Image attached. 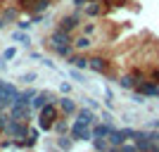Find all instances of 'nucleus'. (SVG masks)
I'll use <instances>...</instances> for the list:
<instances>
[{"label": "nucleus", "mask_w": 159, "mask_h": 152, "mask_svg": "<svg viewBox=\"0 0 159 152\" xmlns=\"http://www.w3.org/2000/svg\"><path fill=\"white\" fill-rule=\"evenodd\" d=\"M48 45L52 48L57 55H62V57H69V55L74 53L71 33H69V31H62V29H57V31L50 33V38H48Z\"/></svg>", "instance_id": "f257e3e1"}, {"label": "nucleus", "mask_w": 159, "mask_h": 152, "mask_svg": "<svg viewBox=\"0 0 159 152\" xmlns=\"http://www.w3.org/2000/svg\"><path fill=\"white\" fill-rule=\"evenodd\" d=\"M38 112H40V128H43V131H50V128L55 126V119H57V109H55V105H52V102H48L45 107H40Z\"/></svg>", "instance_id": "f03ea898"}, {"label": "nucleus", "mask_w": 159, "mask_h": 152, "mask_svg": "<svg viewBox=\"0 0 159 152\" xmlns=\"http://www.w3.org/2000/svg\"><path fill=\"white\" fill-rule=\"evenodd\" d=\"M12 138H17V140H24L29 136V126L24 124V121H19V119H12L10 117V121H7V128H5Z\"/></svg>", "instance_id": "7ed1b4c3"}, {"label": "nucleus", "mask_w": 159, "mask_h": 152, "mask_svg": "<svg viewBox=\"0 0 159 152\" xmlns=\"http://www.w3.org/2000/svg\"><path fill=\"white\" fill-rule=\"evenodd\" d=\"M14 98H17V88H14L12 83H5V81H0V105H2V107L12 105Z\"/></svg>", "instance_id": "20e7f679"}, {"label": "nucleus", "mask_w": 159, "mask_h": 152, "mask_svg": "<svg viewBox=\"0 0 159 152\" xmlns=\"http://www.w3.org/2000/svg\"><path fill=\"white\" fill-rule=\"evenodd\" d=\"M71 138H76V140H93V131H90V126H83V124H79V121H74L71 124Z\"/></svg>", "instance_id": "39448f33"}, {"label": "nucleus", "mask_w": 159, "mask_h": 152, "mask_svg": "<svg viewBox=\"0 0 159 152\" xmlns=\"http://www.w3.org/2000/svg\"><path fill=\"white\" fill-rule=\"evenodd\" d=\"M88 69H93V71H98V74H107L109 71V62H107L105 57L95 55V57H88Z\"/></svg>", "instance_id": "423d86ee"}, {"label": "nucleus", "mask_w": 159, "mask_h": 152, "mask_svg": "<svg viewBox=\"0 0 159 152\" xmlns=\"http://www.w3.org/2000/svg\"><path fill=\"white\" fill-rule=\"evenodd\" d=\"M12 119L29 121L31 119V105H12Z\"/></svg>", "instance_id": "0eeeda50"}, {"label": "nucleus", "mask_w": 159, "mask_h": 152, "mask_svg": "<svg viewBox=\"0 0 159 152\" xmlns=\"http://www.w3.org/2000/svg\"><path fill=\"white\" fill-rule=\"evenodd\" d=\"M60 29H62V31H69V33H74L76 29H79V14H66V17H62V21H60Z\"/></svg>", "instance_id": "6e6552de"}, {"label": "nucleus", "mask_w": 159, "mask_h": 152, "mask_svg": "<svg viewBox=\"0 0 159 152\" xmlns=\"http://www.w3.org/2000/svg\"><path fill=\"white\" fill-rule=\"evenodd\" d=\"M52 95L50 93H36L33 95V100H31V109H40V107H45L48 102H52Z\"/></svg>", "instance_id": "1a4fd4ad"}, {"label": "nucleus", "mask_w": 159, "mask_h": 152, "mask_svg": "<svg viewBox=\"0 0 159 152\" xmlns=\"http://www.w3.org/2000/svg\"><path fill=\"white\" fill-rule=\"evenodd\" d=\"M76 121H79V124H83V126H93L95 114L90 112V109H79V112H76Z\"/></svg>", "instance_id": "9d476101"}, {"label": "nucleus", "mask_w": 159, "mask_h": 152, "mask_svg": "<svg viewBox=\"0 0 159 152\" xmlns=\"http://www.w3.org/2000/svg\"><path fill=\"white\" fill-rule=\"evenodd\" d=\"M0 14H2V19L10 24V21H17V17H19V10H17V7H12V5H7V7H2V10H0Z\"/></svg>", "instance_id": "9b49d317"}, {"label": "nucleus", "mask_w": 159, "mask_h": 152, "mask_svg": "<svg viewBox=\"0 0 159 152\" xmlns=\"http://www.w3.org/2000/svg\"><path fill=\"white\" fill-rule=\"evenodd\" d=\"M50 2H52V0H36V2L31 5V10H29V12H31V14H40V12H45L48 7H50Z\"/></svg>", "instance_id": "f8f14e48"}, {"label": "nucleus", "mask_w": 159, "mask_h": 152, "mask_svg": "<svg viewBox=\"0 0 159 152\" xmlns=\"http://www.w3.org/2000/svg\"><path fill=\"white\" fill-rule=\"evenodd\" d=\"M69 64L76 67V69H86V67H88V57H81V55H69Z\"/></svg>", "instance_id": "ddd939ff"}, {"label": "nucleus", "mask_w": 159, "mask_h": 152, "mask_svg": "<svg viewBox=\"0 0 159 152\" xmlns=\"http://www.w3.org/2000/svg\"><path fill=\"white\" fill-rule=\"evenodd\" d=\"M109 131H112V126H109V124H98L93 128V138H105Z\"/></svg>", "instance_id": "4468645a"}, {"label": "nucleus", "mask_w": 159, "mask_h": 152, "mask_svg": "<svg viewBox=\"0 0 159 152\" xmlns=\"http://www.w3.org/2000/svg\"><path fill=\"white\" fill-rule=\"evenodd\" d=\"M60 107L64 109L66 114H76V102H74V100H69V98H62V100H60Z\"/></svg>", "instance_id": "2eb2a0df"}, {"label": "nucleus", "mask_w": 159, "mask_h": 152, "mask_svg": "<svg viewBox=\"0 0 159 152\" xmlns=\"http://www.w3.org/2000/svg\"><path fill=\"white\" fill-rule=\"evenodd\" d=\"M86 14H88V17H98V14H102L100 0H98V2H88V5H86Z\"/></svg>", "instance_id": "dca6fc26"}, {"label": "nucleus", "mask_w": 159, "mask_h": 152, "mask_svg": "<svg viewBox=\"0 0 159 152\" xmlns=\"http://www.w3.org/2000/svg\"><path fill=\"white\" fill-rule=\"evenodd\" d=\"M119 83H121V86H124V88H135V86H138V83H140V81L135 79L133 74H128V76H124V79H121Z\"/></svg>", "instance_id": "f3484780"}, {"label": "nucleus", "mask_w": 159, "mask_h": 152, "mask_svg": "<svg viewBox=\"0 0 159 152\" xmlns=\"http://www.w3.org/2000/svg\"><path fill=\"white\" fill-rule=\"evenodd\" d=\"M93 143H95V150H98V152H109V150H112L109 143H105L102 138H93Z\"/></svg>", "instance_id": "a211bd4d"}, {"label": "nucleus", "mask_w": 159, "mask_h": 152, "mask_svg": "<svg viewBox=\"0 0 159 152\" xmlns=\"http://www.w3.org/2000/svg\"><path fill=\"white\" fill-rule=\"evenodd\" d=\"M90 45H93V40L88 38V36H81V38L76 40V48H79V50H88Z\"/></svg>", "instance_id": "6ab92c4d"}, {"label": "nucleus", "mask_w": 159, "mask_h": 152, "mask_svg": "<svg viewBox=\"0 0 159 152\" xmlns=\"http://www.w3.org/2000/svg\"><path fill=\"white\" fill-rule=\"evenodd\" d=\"M33 2H36V0H17V5H19L21 10H26V12L31 10V5H33Z\"/></svg>", "instance_id": "aec40b11"}, {"label": "nucleus", "mask_w": 159, "mask_h": 152, "mask_svg": "<svg viewBox=\"0 0 159 152\" xmlns=\"http://www.w3.org/2000/svg\"><path fill=\"white\" fill-rule=\"evenodd\" d=\"M14 55H17V50H14V48H7L5 53H2V60H12Z\"/></svg>", "instance_id": "412c9836"}, {"label": "nucleus", "mask_w": 159, "mask_h": 152, "mask_svg": "<svg viewBox=\"0 0 159 152\" xmlns=\"http://www.w3.org/2000/svg\"><path fill=\"white\" fill-rule=\"evenodd\" d=\"M7 121H10V117H5V114H0V133L7 128Z\"/></svg>", "instance_id": "4be33fe9"}, {"label": "nucleus", "mask_w": 159, "mask_h": 152, "mask_svg": "<svg viewBox=\"0 0 159 152\" xmlns=\"http://www.w3.org/2000/svg\"><path fill=\"white\" fill-rule=\"evenodd\" d=\"M60 147H62V150H71V140H66V138H60Z\"/></svg>", "instance_id": "5701e85b"}, {"label": "nucleus", "mask_w": 159, "mask_h": 152, "mask_svg": "<svg viewBox=\"0 0 159 152\" xmlns=\"http://www.w3.org/2000/svg\"><path fill=\"white\" fill-rule=\"evenodd\" d=\"M14 40H21V43H26V36H24V33H14Z\"/></svg>", "instance_id": "b1692460"}, {"label": "nucleus", "mask_w": 159, "mask_h": 152, "mask_svg": "<svg viewBox=\"0 0 159 152\" xmlns=\"http://www.w3.org/2000/svg\"><path fill=\"white\" fill-rule=\"evenodd\" d=\"M52 128H57V131H64V128H66V124H64V121H60V124H55Z\"/></svg>", "instance_id": "393cba45"}, {"label": "nucleus", "mask_w": 159, "mask_h": 152, "mask_svg": "<svg viewBox=\"0 0 159 152\" xmlns=\"http://www.w3.org/2000/svg\"><path fill=\"white\" fill-rule=\"evenodd\" d=\"M33 79H36V74H26V76H24V81H26V83H31Z\"/></svg>", "instance_id": "a878e982"}, {"label": "nucleus", "mask_w": 159, "mask_h": 152, "mask_svg": "<svg viewBox=\"0 0 159 152\" xmlns=\"http://www.w3.org/2000/svg\"><path fill=\"white\" fill-rule=\"evenodd\" d=\"M5 26H7V21L2 19V14H0V29H5Z\"/></svg>", "instance_id": "bb28decb"}, {"label": "nucleus", "mask_w": 159, "mask_h": 152, "mask_svg": "<svg viewBox=\"0 0 159 152\" xmlns=\"http://www.w3.org/2000/svg\"><path fill=\"white\" fill-rule=\"evenodd\" d=\"M74 2H76V5H79V7H81V5H86L88 0H74Z\"/></svg>", "instance_id": "cd10ccee"}, {"label": "nucleus", "mask_w": 159, "mask_h": 152, "mask_svg": "<svg viewBox=\"0 0 159 152\" xmlns=\"http://www.w3.org/2000/svg\"><path fill=\"white\" fill-rule=\"evenodd\" d=\"M0 114H2V105H0Z\"/></svg>", "instance_id": "c85d7f7f"}]
</instances>
